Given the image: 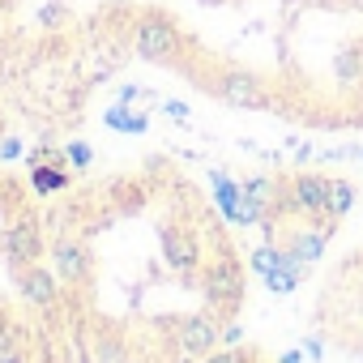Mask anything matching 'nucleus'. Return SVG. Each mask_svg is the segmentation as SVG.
Here are the masks:
<instances>
[{
    "label": "nucleus",
    "mask_w": 363,
    "mask_h": 363,
    "mask_svg": "<svg viewBox=\"0 0 363 363\" xmlns=\"http://www.w3.org/2000/svg\"><path fill=\"white\" fill-rule=\"evenodd\" d=\"M30 184H35L39 197L65 193V189H69V171H65V167H52V162H39V167L30 171Z\"/></svg>",
    "instance_id": "nucleus-11"
},
{
    "label": "nucleus",
    "mask_w": 363,
    "mask_h": 363,
    "mask_svg": "<svg viewBox=\"0 0 363 363\" xmlns=\"http://www.w3.org/2000/svg\"><path fill=\"white\" fill-rule=\"evenodd\" d=\"M218 342H223V320L214 312L184 316L175 329V354L179 359H206L210 350H218Z\"/></svg>",
    "instance_id": "nucleus-4"
},
{
    "label": "nucleus",
    "mask_w": 363,
    "mask_h": 363,
    "mask_svg": "<svg viewBox=\"0 0 363 363\" xmlns=\"http://www.w3.org/2000/svg\"><path fill=\"white\" fill-rule=\"evenodd\" d=\"M0 363H30L26 346H0Z\"/></svg>",
    "instance_id": "nucleus-14"
},
{
    "label": "nucleus",
    "mask_w": 363,
    "mask_h": 363,
    "mask_svg": "<svg viewBox=\"0 0 363 363\" xmlns=\"http://www.w3.org/2000/svg\"><path fill=\"white\" fill-rule=\"evenodd\" d=\"M60 278H56V269L52 265H22V274H18V291H22V299L30 303V308H43V312H52L56 303H60Z\"/></svg>",
    "instance_id": "nucleus-8"
},
{
    "label": "nucleus",
    "mask_w": 363,
    "mask_h": 363,
    "mask_svg": "<svg viewBox=\"0 0 363 363\" xmlns=\"http://www.w3.org/2000/svg\"><path fill=\"white\" fill-rule=\"evenodd\" d=\"M0 248L13 265H35L43 252H48V240H43V223L39 218H18L13 227L0 231Z\"/></svg>",
    "instance_id": "nucleus-7"
},
{
    "label": "nucleus",
    "mask_w": 363,
    "mask_h": 363,
    "mask_svg": "<svg viewBox=\"0 0 363 363\" xmlns=\"http://www.w3.org/2000/svg\"><path fill=\"white\" fill-rule=\"evenodd\" d=\"M329 179H333V175H320V171H295L286 184H282V193H278V206L312 223L316 214H325V201H329Z\"/></svg>",
    "instance_id": "nucleus-3"
},
{
    "label": "nucleus",
    "mask_w": 363,
    "mask_h": 363,
    "mask_svg": "<svg viewBox=\"0 0 363 363\" xmlns=\"http://www.w3.org/2000/svg\"><path fill=\"white\" fill-rule=\"evenodd\" d=\"M210 94L227 107H269V94H265V82L248 69H227L210 82Z\"/></svg>",
    "instance_id": "nucleus-6"
},
{
    "label": "nucleus",
    "mask_w": 363,
    "mask_h": 363,
    "mask_svg": "<svg viewBox=\"0 0 363 363\" xmlns=\"http://www.w3.org/2000/svg\"><path fill=\"white\" fill-rule=\"evenodd\" d=\"M346 269H354V274L363 278V252H354V257H346Z\"/></svg>",
    "instance_id": "nucleus-17"
},
{
    "label": "nucleus",
    "mask_w": 363,
    "mask_h": 363,
    "mask_svg": "<svg viewBox=\"0 0 363 363\" xmlns=\"http://www.w3.org/2000/svg\"><path fill=\"white\" fill-rule=\"evenodd\" d=\"M0 137H5V120H0Z\"/></svg>",
    "instance_id": "nucleus-18"
},
{
    "label": "nucleus",
    "mask_w": 363,
    "mask_h": 363,
    "mask_svg": "<svg viewBox=\"0 0 363 363\" xmlns=\"http://www.w3.org/2000/svg\"><path fill=\"white\" fill-rule=\"evenodd\" d=\"M240 337H244V329H240V325H227V329H223V342H227V346H235Z\"/></svg>",
    "instance_id": "nucleus-16"
},
{
    "label": "nucleus",
    "mask_w": 363,
    "mask_h": 363,
    "mask_svg": "<svg viewBox=\"0 0 363 363\" xmlns=\"http://www.w3.org/2000/svg\"><path fill=\"white\" fill-rule=\"evenodd\" d=\"M65 154H69V167H77V171H86L94 162V145H86V141H69Z\"/></svg>",
    "instance_id": "nucleus-12"
},
{
    "label": "nucleus",
    "mask_w": 363,
    "mask_h": 363,
    "mask_svg": "<svg viewBox=\"0 0 363 363\" xmlns=\"http://www.w3.org/2000/svg\"><path fill=\"white\" fill-rule=\"evenodd\" d=\"M133 52H137L141 60H150V65H171V69H179V60H184V35L175 30L171 18L145 13V18L137 22V30H133Z\"/></svg>",
    "instance_id": "nucleus-1"
},
{
    "label": "nucleus",
    "mask_w": 363,
    "mask_h": 363,
    "mask_svg": "<svg viewBox=\"0 0 363 363\" xmlns=\"http://www.w3.org/2000/svg\"><path fill=\"white\" fill-rule=\"evenodd\" d=\"M158 244H162V261L179 274V278H193L201 265V240L193 227H179V223H162L158 227Z\"/></svg>",
    "instance_id": "nucleus-5"
},
{
    "label": "nucleus",
    "mask_w": 363,
    "mask_h": 363,
    "mask_svg": "<svg viewBox=\"0 0 363 363\" xmlns=\"http://www.w3.org/2000/svg\"><path fill=\"white\" fill-rule=\"evenodd\" d=\"M52 269L65 286H82L90 278V248L82 240H56L52 244Z\"/></svg>",
    "instance_id": "nucleus-9"
},
{
    "label": "nucleus",
    "mask_w": 363,
    "mask_h": 363,
    "mask_svg": "<svg viewBox=\"0 0 363 363\" xmlns=\"http://www.w3.org/2000/svg\"><path fill=\"white\" fill-rule=\"evenodd\" d=\"M206 363H252V354H248V350H231V346H223V350H210Z\"/></svg>",
    "instance_id": "nucleus-13"
},
{
    "label": "nucleus",
    "mask_w": 363,
    "mask_h": 363,
    "mask_svg": "<svg viewBox=\"0 0 363 363\" xmlns=\"http://www.w3.org/2000/svg\"><path fill=\"white\" fill-rule=\"evenodd\" d=\"M354 201H359V189L350 184V179L333 175V179H329V201H325V214L342 223V218H346V214L354 210Z\"/></svg>",
    "instance_id": "nucleus-10"
},
{
    "label": "nucleus",
    "mask_w": 363,
    "mask_h": 363,
    "mask_svg": "<svg viewBox=\"0 0 363 363\" xmlns=\"http://www.w3.org/2000/svg\"><path fill=\"white\" fill-rule=\"evenodd\" d=\"M26 154V145L18 141V137H5V141H0V158H22Z\"/></svg>",
    "instance_id": "nucleus-15"
},
{
    "label": "nucleus",
    "mask_w": 363,
    "mask_h": 363,
    "mask_svg": "<svg viewBox=\"0 0 363 363\" xmlns=\"http://www.w3.org/2000/svg\"><path fill=\"white\" fill-rule=\"evenodd\" d=\"M201 295H206V308H210L218 320H231L235 308H240V299H244V269L223 252L218 261L206 265V274H201Z\"/></svg>",
    "instance_id": "nucleus-2"
}]
</instances>
